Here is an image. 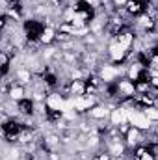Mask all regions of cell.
Here are the masks:
<instances>
[{
	"label": "cell",
	"mask_w": 158,
	"mask_h": 160,
	"mask_svg": "<svg viewBox=\"0 0 158 160\" xmlns=\"http://www.w3.org/2000/svg\"><path fill=\"white\" fill-rule=\"evenodd\" d=\"M116 89H117L119 102L125 99H134L136 97V82L130 80L128 77H123L116 82Z\"/></svg>",
	"instance_id": "3957f363"
},
{
	"label": "cell",
	"mask_w": 158,
	"mask_h": 160,
	"mask_svg": "<svg viewBox=\"0 0 158 160\" xmlns=\"http://www.w3.org/2000/svg\"><path fill=\"white\" fill-rule=\"evenodd\" d=\"M149 82L153 89H158V71H149Z\"/></svg>",
	"instance_id": "8fae6325"
},
{
	"label": "cell",
	"mask_w": 158,
	"mask_h": 160,
	"mask_svg": "<svg viewBox=\"0 0 158 160\" xmlns=\"http://www.w3.org/2000/svg\"><path fill=\"white\" fill-rule=\"evenodd\" d=\"M128 153H130V160H155L149 145H140V147H136L132 151L128 149Z\"/></svg>",
	"instance_id": "9c48e42d"
},
{
	"label": "cell",
	"mask_w": 158,
	"mask_h": 160,
	"mask_svg": "<svg viewBox=\"0 0 158 160\" xmlns=\"http://www.w3.org/2000/svg\"><path fill=\"white\" fill-rule=\"evenodd\" d=\"M125 11L130 19H136L138 15L145 13V4L143 2H138V0H128L126 6H125Z\"/></svg>",
	"instance_id": "ba28073f"
},
{
	"label": "cell",
	"mask_w": 158,
	"mask_h": 160,
	"mask_svg": "<svg viewBox=\"0 0 158 160\" xmlns=\"http://www.w3.org/2000/svg\"><path fill=\"white\" fill-rule=\"evenodd\" d=\"M145 132H147V130H140V128H136V127L130 125V128H128L126 134H125V143H126V147L132 151V149H136V147H140V145H145Z\"/></svg>",
	"instance_id": "5b68a950"
},
{
	"label": "cell",
	"mask_w": 158,
	"mask_h": 160,
	"mask_svg": "<svg viewBox=\"0 0 158 160\" xmlns=\"http://www.w3.org/2000/svg\"><path fill=\"white\" fill-rule=\"evenodd\" d=\"M128 123H130L132 127L140 128V130H151L153 125H155L153 121L143 114V110H138V108L128 110Z\"/></svg>",
	"instance_id": "277c9868"
},
{
	"label": "cell",
	"mask_w": 158,
	"mask_h": 160,
	"mask_svg": "<svg viewBox=\"0 0 158 160\" xmlns=\"http://www.w3.org/2000/svg\"><path fill=\"white\" fill-rule=\"evenodd\" d=\"M45 26H47V22L41 21V19H36V17L24 19L22 21V30H24V36H26L28 43H39Z\"/></svg>",
	"instance_id": "7a4b0ae2"
},
{
	"label": "cell",
	"mask_w": 158,
	"mask_h": 160,
	"mask_svg": "<svg viewBox=\"0 0 158 160\" xmlns=\"http://www.w3.org/2000/svg\"><path fill=\"white\" fill-rule=\"evenodd\" d=\"M7 99L19 102L22 99H28V88L22 86V84H17V82H11L9 84V89H7Z\"/></svg>",
	"instance_id": "52a82bcc"
},
{
	"label": "cell",
	"mask_w": 158,
	"mask_h": 160,
	"mask_svg": "<svg viewBox=\"0 0 158 160\" xmlns=\"http://www.w3.org/2000/svg\"><path fill=\"white\" fill-rule=\"evenodd\" d=\"M149 149H151V153H153L155 160H158V143H153V145H149Z\"/></svg>",
	"instance_id": "4fadbf2b"
},
{
	"label": "cell",
	"mask_w": 158,
	"mask_h": 160,
	"mask_svg": "<svg viewBox=\"0 0 158 160\" xmlns=\"http://www.w3.org/2000/svg\"><path fill=\"white\" fill-rule=\"evenodd\" d=\"M143 114L153 121V123H158V106H151V108H143Z\"/></svg>",
	"instance_id": "30bf717a"
},
{
	"label": "cell",
	"mask_w": 158,
	"mask_h": 160,
	"mask_svg": "<svg viewBox=\"0 0 158 160\" xmlns=\"http://www.w3.org/2000/svg\"><path fill=\"white\" fill-rule=\"evenodd\" d=\"M110 114H112V108L106 104V102H97L87 114H84V116H87L91 121H95V123H99V121H110Z\"/></svg>",
	"instance_id": "8992f818"
},
{
	"label": "cell",
	"mask_w": 158,
	"mask_h": 160,
	"mask_svg": "<svg viewBox=\"0 0 158 160\" xmlns=\"http://www.w3.org/2000/svg\"><path fill=\"white\" fill-rule=\"evenodd\" d=\"M138 2H143V4H145V2H149V0H138Z\"/></svg>",
	"instance_id": "5bb4252c"
},
{
	"label": "cell",
	"mask_w": 158,
	"mask_h": 160,
	"mask_svg": "<svg viewBox=\"0 0 158 160\" xmlns=\"http://www.w3.org/2000/svg\"><path fill=\"white\" fill-rule=\"evenodd\" d=\"M134 41H136V32L128 26L125 28L121 34H117L116 38L108 41L106 45V54H108V62L110 63H125L126 62V56L130 54L132 47H134Z\"/></svg>",
	"instance_id": "6da1fadb"
},
{
	"label": "cell",
	"mask_w": 158,
	"mask_h": 160,
	"mask_svg": "<svg viewBox=\"0 0 158 160\" xmlns=\"http://www.w3.org/2000/svg\"><path fill=\"white\" fill-rule=\"evenodd\" d=\"M126 2H128V0H112V4H114V8H116V9L125 8V6H126Z\"/></svg>",
	"instance_id": "7c38bea8"
}]
</instances>
